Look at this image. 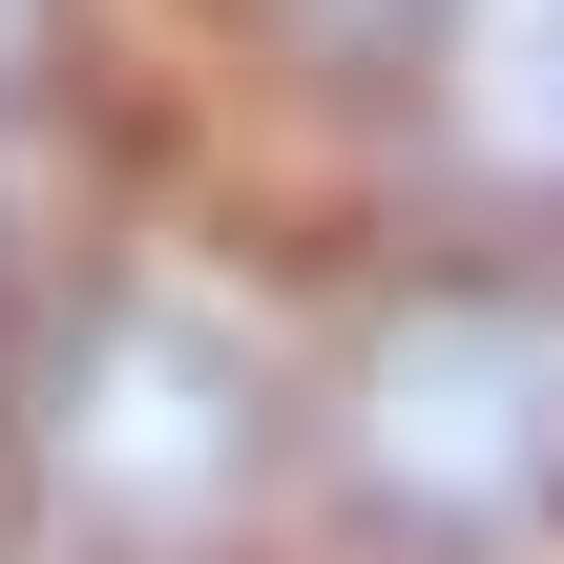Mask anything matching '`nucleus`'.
I'll return each mask as SVG.
<instances>
[{
  "label": "nucleus",
  "mask_w": 564,
  "mask_h": 564,
  "mask_svg": "<svg viewBox=\"0 0 564 564\" xmlns=\"http://www.w3.org/2000/svg\"><path fill=\"white\" fill-rule=\"evenodd\" d=\"M293 544H314V335L188 230L84 251L0 377V564H293Z\"/></svg>",
  "instance_id": "nucleus-1"
},
{
  "label": "nucleus",
  "mask_w": 564,
  "mask_h": 564,
  "mask_svg": "<svg viewBox=\"0 0 564 564\" xmlns=\"http://www.w3.org/2000/svg\"><path fill=\"white\" fill-rule=\"evenodd\" d=\"M63 84H84V0H0V147L63 126Z\"/></svg>",
  "instance_id": "nucleus-4"
},
{
  "label": "nucleus",
  "mask_w": 564,
  "mask_h": 564,
  "mask_svg": "<svg viewBox=\"0 0 564 564\" xmlns=\"http://www.w3.org/2000/svg\"><path fill=\"white\" fill-rule=\"evenodd\" d=\"M84 251H42V209H21V147H0V377H21V335H42V293H63Z\"/></svg>",
  "instance_id": "nucleus-5"
},
{
  "label": "nucleus",
  "mask_w": 564,
  "mask_h": 564,
  "mask_svg": "<svg viewBox=\"0 0 564 564\" xmlns=\"http://www.w3.org/2000/svg\"><path fill=\"white\" fill-rule=\"evenodd\" d=\"M293 564H564V272L419 251L314 335Z\"/></svg>",
  "instance_id": "nucleus-2"
},
{
  "label": "nucleus",
  "mask_w": 564,
  "mask_h": 564,
  "mask_svg": "<svg viewBox=\"0 0 564 564\" xmlns=\"http://www.w3.org/2000/svg\"><path fill=\"white\" fill-rule=\"evenodd\" d=\"M209 42H230V84H251L272 126H314V147H398V126H440L481 0H209Z\"/></svg>",
  "instance_id": "nucleus-3"
}]
</instances>
